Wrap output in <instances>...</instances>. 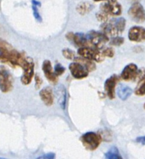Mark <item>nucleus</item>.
<instances>
[{
  "label": "nucleus",
  "mask_w": 145,
  "mask_h": 159,
  "mask_svg": "<svg viewBox=\"0 0 145 159\" xmlns=\"http://www.w3.org/2000/svg\"><path fill=\"white\" fill-rule=\"evenodd\" d=\"M128 15L136 23H143L145 21V10L143 6L136 2L128 10Z\"/></svg>",
  "instance_id": "4"
},
{
  "label": "nucleus",
  "mask_w": 145,
  "mask_h": 159,
  "mask_svg": "<svg viewBox=\"0 0 145 159\" xmlns=\"http://www.w3.org/2000/svg\"><path fill=\"white\" fill-rule=\"evenodd\" d=\"M136 141L137 143H140L141 144L145 145V136H143V137H139L136 139Z\"/></svg>",
  "instance_id": "31"
},
{
  "label": "nucleus",
  "mask_w": 145,
  "mask_h": 159,
  "mask_svg": "<svg viewBox=\"0 0 145 159\" xmlns=\"http://www.w3.org/2000/svg\"><path fill=\"white\" fill-rule=\"evenodd\" d=\"M132 92V89L128 86H125V85H120L117 90L118 97L123 101L126 100L131 95Z\"/></svg>",
  "instance_id": "17"
},
{
  "label": "nucleus",
  "mask_w": 145,
  "mask_h": 159,
  "mask_svg": "<svg viewBox=\"0 0 145 159\" xmlns=\"http://www.w3.org/2000/svg\"><path fill=\"white\" fill-rule=\"evenodd\" d=\"M76 45L82 47H91L89 39L88 34L83 33H76L73 35V38L71 40Z\"/></svg>",
  "instance_id": "15"
},
{
  "label": "nucleus",
  "mask_w": 145,
  "mask_h": 159,
  "mask_svg": "<svg viewBox=\"0 0 145 159\" xmlns=\"http://www.w3.org/2000/svg\"><path fill=\"white\" fill-rule=\"evenodd\" d=\"M87 34L88 36L91 47H94L98 49L101 48L103 44L109 41V38L104 33L92 30V31L88 32Z\"/></svg>",
  "instance_id": "5"
},
{
  "label": "nucleus",
  "mask_w": 145,
  "mask_h": 159,
  "mask_svg": "<svg viewBox=\"0 0 145 159\" xmlns=\"http://www.w3.org/2000/svg\"><path fill=\"white\" fill-rule=\"evenodd\" d=\"M0 159H7V158H4V157H0Z\"/></svg>",
  "instance_id": "34"
},
{
  "label": "nucleus",
  "mask_w": 145,
  "mask_h": 159,
  "mask_svg": "<svg viewBox=\"0 0 145 159\" xmlns=\"http://www.w3.org/2000/svg\"><path fill=\"white\" fill-rule=\"evenodd\" d=\"M134 93L137 96L145 95V75L140 79V81L138 82Z\"/></svg>",
  "instance_id": "21"
},
{
  "label": "nucleus",
  "mask_w": 145,
  "mask_h": 159,
  "mask_svg": "<svg viewBox=\"0 0 145 159\" xmlns=\"http://www.w3.org/2000/svg\"><path fill=\"white\" fill-rule=\"evenodd\" d=\"M105 159H123V157L119 152L118 149L113 147L105 154Z\"/></svg>",
  "instance_id": "20"
},
{
  "label": "nucleus",
  "mask_w": 145,
  "mask_h": 159,
  "mask_svg": "<svg viewBox=\"0 0 145 159\" xmlns=\"http://www.w3.org/2000/svg\"><path fill=\"white\" fill-rule=\"evenodd\" d=\"M65 71V68L63 66L61 65L60 63H58L56 64L55 66H54V73H55L56 76H60V75L63 74Z\"/></svg>",
  "instance_id": "26"
},
{
  "label": "nucleus",
  "mask_w": 145,
  "mask_h": 159,
  "mask_svg": "<svg viewBox=\"0 0 145 159\" xmlns=\"http://www.w3.org/2000/svg\"><path fill=\"white\" fill-rule=\"evenodd\" d=\"M75 62H79L80 64H82L88 72L93 71V70H95V69H96V65H95V63L93 62V61L88 60V59H85V58L82 57L75 58Z\"/></svg>",
  "instance_id": "18"
},
{
  "label": "nucleus",
  "mask_w": 145,
  "mask_h": 159,
  "mask_svg": "<svg viewBox=\"0 0 145 159\" xmlns=\"http://www.w3.org/2000/svg\"><path fill=\"white\" fill-rule=\"evenodd\" d=\"M35 83H36V89H38V88L41 86V84H42L43 80H41V78L40 77L39 75H36V76H35Z\"/></svg>",
  "instance_id": "30"
},
{
  "label": "nucleus",
  "mask_w": 145,
  "mask_h": 159,
  "mask_svg": "<svg viewBox=\"0 0 145 159\" xmlns=\"http://www.w3.org/2000/svg\"><path fill=\"white\" fill-rule=\"evenodd\" d=\"M36 159H55V154L54 153H47L42 156H40Z\"/></svg>",
  "instance_id": "29"
},
{
  "label": "nucleus",
  "mask_w": 145,
  "mask_h": 159,
  "mask_svg": "<svg viewBox=\"0 0 145 159\" xmlns=\"http://www.w3.org/2000/svg\"><path fill=\"white\" fill-rule=\"evenodd\" d=\"M15 50L6 42L0 40V60L10 62Z\"/></svg>",
  "instance_id": "11"
},
{
  "label": "nucleus",
  "mask_w": 145,
  "mask_h": 159,
  "mask_svg": "<svg viewBox=\"0 0 145 159\" xmlns=\"http://www.w3.org/2000/svg\"><path fill=\"white\" fill-rule=\"evenodd\" d=\"M95 2H101V1H105V2H117V0H93Z\"/></svg>",
  "instance_id": "33"
},
{
  "label": "nucleus",
  "mask_w": 145,
  "mask_h": 159,
  "mask_svg": "<svg viewBox=\"0 0 145 159\" xmlns=\"http://www.w3.org/2000/svg\"><path fill=\"white\" fill-rule=\"evenodd\" d=\"M42 70L44 71L45 77L47 78L49 81L52 83H57L58 76H56L54 72L53 71L51 62L49 60H44L42 64Z\"/></svg>",
  "instance_id": "13"
},
{
  "label": "nucleus",
  "mask_w": 145,
  "mask_h": 159,
  "mask_svg": "<svg viewBox=\"0 0 145 159\" xmlns=\"http://www.w3.org/2000/svg\"><path fill=\"white\" fill-rule=\"evenodd\" d=\"M62 54L67 59H74L75 58V52L69 48H65L62 50Z\"/></svg>",
  "instance_id": "23"
},
{
  "label": "nucleus",
  "mask_w": 145,
  "mask_h": 159,
  "mask_svg": "<svg viewBox=\"0 0 145 159\" xmlns=\"http://www.w3.org/2000/svg\"><path fill=\"white\" fill-rule=\"evenodd\" d=\"M32 4L33 6H36V7H41V2H38V1H36V0H32Z\"/></svg>",
  "instance_id": "32"
},
{
  "label": "nucleus",
  "mask_w": 145,
  "mask_h": 159,
  "mask_svg": "<svg viewBox=\"0 0 145 159\" xmlns=\"http://www.w3.org/2000/svg\"><path fill=\"white\" fill-rule=\"evenodd\" d=\"M111 22L115 25L117 29L118 30L119 33H122L124 30L125 27H126V20L123 17L114 18L111 20Z\"/></svg>",
  "instance_id": "19"
},
{
  "label": "nucleus",
  "mask_w": 145,
  "mask_h": 159,
  "mask_svg": "<svg viewBox=\"0 0 145 159\" xmlns=\"http://www.w3.org/2000/svg\"><path fill=\"white\" fill-rule=\"evenodd\" d=\"M102 54L104 57H109V58H112L114 56V51L113 49L110 48H105L102 51Z\"/></svg>",
  "instance_id": "28"
},
{
  "label": "nucleus",
  "mask_w": 145,
  "mask_h": 159,
  "mask_svg": "<svg viewBox=\"0 0 145 159\" xmlns=\"http://www.w3.org/2000/svg\"><path fill=\"white\" fill-rule=\"evenodd\" d=\"M102 12L109 16H120L122 13V7L117 2H106L100 7Z\"/></svg>",
  "instance_id": "6"
},
{
  "label": "nucleus",
  "mask_w": 145,
  "mask_h": 159,
  "mask_svg": "<svg viewBox=\"0 0 145 159\" xmlns=\"http://www.w3.org/2000/svg\"><path fill=\"white\" fill-rule=\"evenodd\" d=\"M143 108H144V109H145V103H144V105H143Z\"/></svg>",
  "instance_id": "35"
},
{
  "label": "nucleus",
  "mask_w": 145,
  "mask_h": 159,
  "mask_svg": "<svg viewBox=\"0 0 145 159\" xmlns=\"http://www.w3.org/2000/svg\"><path fill=\"white\" fill-rule=\"evenodd\" d=\"M13 78L4 66H0V90L2 92H10L13 89Z\"/></svg>",
  "instance_id": "3"
},
{
  "label": "nucleus",
  "mask_w": 145,
  "mask_h": 159,
  "mask_svg": "<svg viewBox=\"0 0 145 159\" xmlns=\"http://www.w3.org/2000/svg\"><path fill=\"white\" fill-rule=\"evenodd\" d=\"M32 10H33V16H34L35 19H36L38 22H41V21H42V17H41L39 11H38L37 7L32 5Z\"/></svg>",
  "instance_id": "27"
},
{
  "label": "nucleus",
  "mask_w": 145,
  "mask_h": 159,
  "mask_svg": "<svg viewBox=\"0 0 145 159\" xmlns=\"http://www.w3.org/2000/svg\"><path fill=\"white\" fill-rule=\"evenodd\" d=\"M92 9V6L89 2H82V3L78 5L76 10L79 12V13L84 15L85 14V13H88Z\"/></svg>",
  "instance_id": "22"
},
{
  "label": "nucleus",
  "mask_w": 145,
  "mask_h": 159,
  "mask_svg": "<svg viewBox=\"0 0 145 159\" xmlns=\"http://www.w3.org/2000/svg\"><path fill=\"white\" fill-rule=\"evenodd\" d=\"M96 18H97V20H98L99 21H101V22H103V24H104V23L107 22L108 19H109V15L103 13V12L100 11L99 12V13H96Z\"/></svg>",
  "instance_id": "25"
},
{
  "label": "nucleus",
  "mask_w": 145,
  "mask_h": 159,
  "mask_svg": "<svg viewBox=\"0 0 145 159\" xmlns=\"http://www.w3.org/2000/svg\"><path fill=\"white\" fill-rule=\"evenodd\" d=\"M40 97L47 106H51L54 104V93L50 87H46L41 90L40 91Z\"/></svg>",
  "instance_id": "14"
},
{
  "label": "nucleus",
  "mask_w": 145,
  "mask_h": 159,
  "mask_svg": "<svg viewBox=\"0 0 145 159\" xmlns=\"http://www.w3.org/2000/svg\"><path fill=\"white\" fill-rule=\"evenodd\" d=\"M78 53L81 57L97 62H102L104 59V56L102 54V52H100V49L94 48V47L79 48L78 50Z\"/></svg>",
  "instance_id": "2"
},
{
  "label": "nucleus",
  "mask_w": 145,
  "mask_h": 159,
  "mask_svg": "<svg viewBox=\"0 0 145 159\" xmlns=\"http://www.w3.org/2000/svg\"><path fill=\"white\" fill-rule=\"evenodd\" d=\"M138 70V67L136 64L130 63L123 68L120 76L125 81H130L131 80H135L137 77Z\"/></svg>",
  "instance_id": "9"
},
{
  "label": "nucleus",
  "mask_w": 145,
  "mask_h": 159,
  "mask_svg": "<svg viewBox=\"0 0 145 159\" xmlns=\"http://www.w3.org/2000/svg\"><path fill=\"white\" fill-rule=\"evenodd\" d=\"M80 140L84 147L89 151L97 149L102 141L101 137L94 132L85 133L81 137Z\"/></svg>",
  "instance_id": "1"
},
{
  "label": "nucleus",
  "mask_w": 145,
  "mask_h": 159,
  "mask_svg": "<svg viewBox=\"0 0 145 159\" xmlns=\"http://www.w3.org/2000/svg\"><path fill=\"white\" fill-rule=\"evenodd\" d=\"M55 94L61 108L65 110L67 105V91L63 85H59L55 88Z\"/></svg>",
  "instance_id": "16"
},
{
  "label": "nucleus",
  "mask_w": 145,
  "mask_h": 159,
  "mask_svg": "<svg viewBox=\"0 0 145 159\" xmlns=\"http://www.w3.org/2000/svg\"><path fill=\"white\" fill-rule=\"evenodd\" d=\"M23 70V73L21 76V82H22L23 84L27 85L30 84L32 78L34 75V64H33L31 59H30V62H28L27 66Z\"/></svg>",
  "instance_id": "12"
},
{
  "label": "nucleus",
  "mask_w": 145,
  "mask_h": 159,
  "mask_svg": "<svg viewBox=\"0 0 145 159\" xmlns=\"http://www.w3.org/2000/svg\"><path fill=\"white\" fill-rule=\"evenodd\" d=\"M69 70L74 78L78 80L83 79L88 76V71L79 62H74L70 63Z\"/></svg>",
  "instance_id": "7"
},
{
  "label": "nucleus",
  "mask_w": 145,
  "mask_h": 159,
  "mask_svg": "<svg viewBox=\"0 0 145 159\" xmlns=\"http://www.w3.org/2000/svg\"><path fill=\"white\" fill-rule=\"evenodd\" d=\"M123 43H124V38L120 36L114 37L110 42V45H114V46H120Z\"/></svg>",
  "instance_id": "24"
},
{
  "label": "nucleus",
  "mask_w": 145,
  "mask_h": 159,
  "mask_svg": "<svg viewBox=\"0 0 145 159\" xmlns=\"http://www.w3.org/2000/svg\"><path fill=\"white\" fill-rule=\"evenodd\" d=\"M128 38L134 42H140L145 41V28L140 26L131 27L128 32Z\"/></svg>",
  "instance_id": "8"
},
{
  "label": "nucleus",
  "mask_w": 145,
  "mask_h": 159,
  "mask_svg": "<svg viewBox=\"0 0 145 159\" xmlns=\"http://www.w3.org/2000/svg\"><path fill=\"white\" fill-rule=\"evenodd\" d=\"M118 80L119 77L117 75H113L105 81L104 89L109 99H114L115 98V88Z\"/></svg>",
  "instance_id": "10"
}]
</instances>
